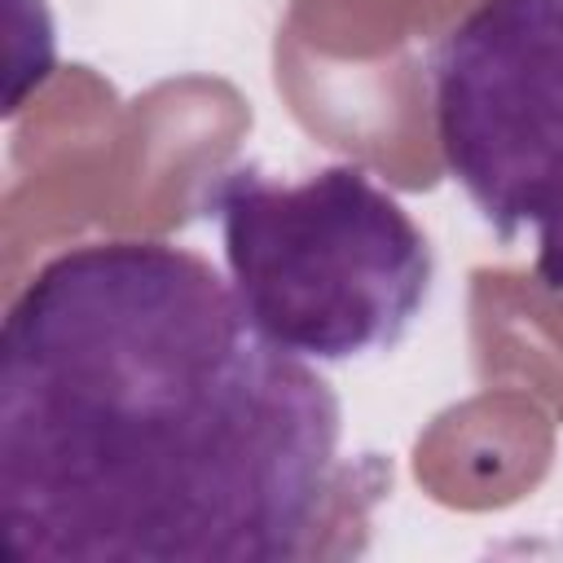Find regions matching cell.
Masks as SVG:
<instances>
[{"label": "cell", "instance_id": "6da1fadb", "mask_svg": "<svg viewBox=\"0 0 563 563\" xmlns=\"http://www.w3.org/2000/svg\"><path fill=\"white\" fill-rule=\"evenodd\" d=\"M339 444L330 378L185 246L84 242L9 303L0 537L18 563L303 559Z\"/></svg>", "mask_w": 563, "mask_h": 563}, {"label": "cell", "instance_id": "7a4b0ae2", "mask_svg": "<svg viewBox=\"0 0 563 563\" xmlns=\"http://www.w3.org/2000/svg\"><path fill=\"white\" fill-rule=\"evenodd\" d=\"M229 286L282 352L339 365L405 343L435 282V251L365 167L277 180L255 163L207 185Z\"/></svg>", "mask_w": 563, "mask_h": 563}, {"label": "cell", "instance_id": "3957f363", "mask_svg": "<svg viewBox=\"0 0 563 563\" xmlns=\"http://www.w3.org/2000/svg\"><path fill=\"white\" fill-rule=\"evenodd\" d=\"M427 70L453 185L501 242H532L537 282L563 299V0H479Z\"/></svg>", "mask_w": 563, "mask_h": 563}]
</instances>
